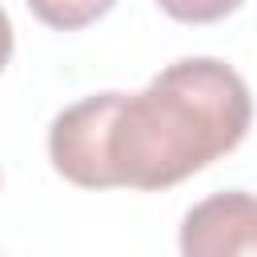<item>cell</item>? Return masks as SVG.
Masks as SVG:
<instances>
[{
    "label": "cell",
    "mask_w": 257,
    "mask_h": 257,
    "mask_svg": "<svg viewBox=\"0 0 257 257\" xmlns=\"http://www.w3.org/2000/svg\"><path fill=\"white\" fill-rule=\"evenodd\" d=\"M249 120L241 72L217 56H185L141 92H92L56 112L48 157L80 189H169L233 153Z\"/></svg>",
    "instance_id": "obj_1"
},
{
    "label": "cell",
    "mask_w": 257,
    "mask_h": 257,
    "mask_svg": "<svg viewBox=\"0 0 257 257\" xmlns=\"http://www.w3.org/2000/svg\"><path fill=\"white\" fill-rule=\"evenodd\" d=\"M181 257H257V193L225 189L181 221Z\"/></svg>",
    "instance_id": "obj_2"
},
{
    "label": "cell",
    "mask_w": 257,
    "mask_h": 257,
    "mask_svg": "<svg viewBox=\"0 0 257 257\" xmlns=\"http://www.w3.org/2000/svg\"><path fill=\"white\" fill-rule=\"evenodd\" d=\"M28 12L56 28V32H76V28H88L92 20H100L116 0H24Z\"/></svg>",
    "instance_id": "obj_3"
},
{
    "label": "cell",
    "mask_w": 257,
    "mask_h": 257,
    "mask_svg": "<svg viewBox=\"0 0 257 257\" xmlns=\"http://www.w3.org/2000/svg\"><path fill=\"white\" fill-rule=\"evenodd\" d=\"M157 4L165 16H173L181 24H213L241 8V0H157Z\"/></svg>",
    "instance_id": "obj_4"
},
{
    "label": "cell",
    "mask_w": 257,
    "mask_h": 257,
    "mask_svg": "<svg viewBox=\"0 0 257 257\" xmlns=\"http://www.w3.org/2000/svg\"><path fill=\"white\" fill-rule=\"evenodd\" d=\"M12 44H16V36H12V20H8V12L0 8V72H4V64L12 60Z\"/></svg>",
    "instance_id": "obj_5"
}]
</instances>
